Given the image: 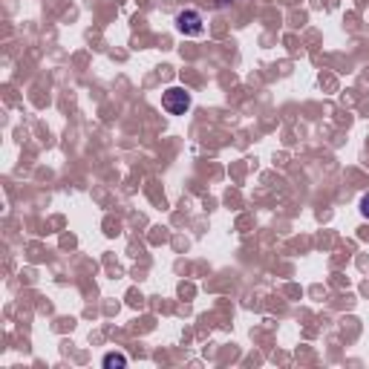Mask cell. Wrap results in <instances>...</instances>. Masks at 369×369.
Returning a JSON list of instances; mask_svg holds the SVG:
<instances>
[{"mask_svg":"<svg viewBox=\"0 0 369 369\" xmlns=\"http://www.w3.org/2000/svg\"><path fill=\"white\" fill-rule=\"evenodd\" d=\"M176 29H179L185 38H199L205 32V21L197 9H185V12L176 14Z\"/></svg>","mask_w":369,"mask_h":369,"instance_id":"cell-1","label":"cell"},{"mask_svg":"<svg viewBox=\"0 0 369 369\" xmlns=\"http://www.w3.org/2000/svg\"><path fill=\"white\" fill-rule=\"evenodd\" d=\"M162 107L168 110L170 116H182V113H188V110H190V92H185L182 87H170V90H165V95H162Z\"/></svg>","mask_w":369,"mask_h":369,"instance_id":"cell-2","label":"cell"},{"mask_svg":"<svg viewBox=\"0 0 369 369\" xmlns=\"http://www.w3.org/2000/svg\"><path fill=\"white\" fill-rule=\"evenodd\" d=\"M104 369H124L127 366V358L121 355V352H110V355H104Z\"/></svg>","mask_w":369,"mask_h":369,"instance_id":"cell-3","label":"cell"},{"mask_svg":"<svg viewBox=\"0 0 369 369\" xmlns=\"http://www.w3.org/2000/svg\"><path fill=\"white\" fill-rule=\"evenodd\" d=\"M361 217L369 219V194H363V199H361Z\"/></svg>","mask_w":369,"mask_h":369,"instance_id":"cell-4","label":"cell"}]
</instances>
